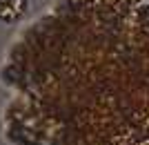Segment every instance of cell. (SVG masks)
<instances>
[{"label":"cell","instance_id":"cell-1","mask_svg":"<svg viewBox=\"0 0 149 145\" xmlns=\"http://www.w3.org/2000/svg\"><path fill=\"white\" fill-rule=\"evenodd\" d=\"M29 9V0H0V25L18 22Z\"/></svg>","mask_w":149,"mask_h":145}]
</instances>
